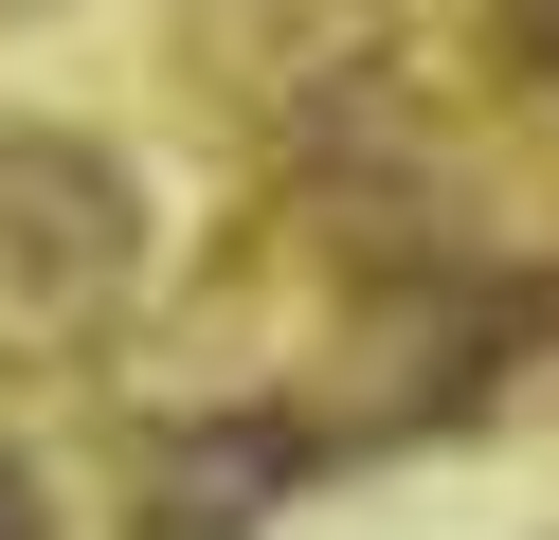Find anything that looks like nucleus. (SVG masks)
<instances>
[{"label":"nucleus","mask_w":559,"mask_h":540,"mask_svg":"<svg viewBox=\"0 0 559 540\" xmlns=\"http://www.w3.org/2000/svg\"><path fill=\"white\" fill-rule=\"evenodd\" d=\"M0 540H37V523H19V487H0Z\"/></svg>","instance_id":"nucleus-3"},{"label":"nucleus","mask_w":559,"mask_h":540,"mask_svg":"<svg viewBox=\"0 0 559 540\" xmlns=\"http://www.w3.org/2000/svg\"><path fill=\"white\" fill-rule=\"evenodd\" d=\"M289 468V432H235V451H181L163 468V540H217V523H253V487Z\"/></svg>","instance_id":"nucleus-2"},{"label":"nucleus","mask_w":559,"mask_h":540,"mask_svg":"<svg viewBox=\"0 0 559 540\" xmlns=\"http://www.w3.org/2000/svg\"><path fill=\"white\" fill-rule=\"evenodd\" d=\"M127 252H145V216H127V180L91 163V144H0V343L109 324Z\"/></svg>","instance_id":"nucleus-1"}]
</instances>
